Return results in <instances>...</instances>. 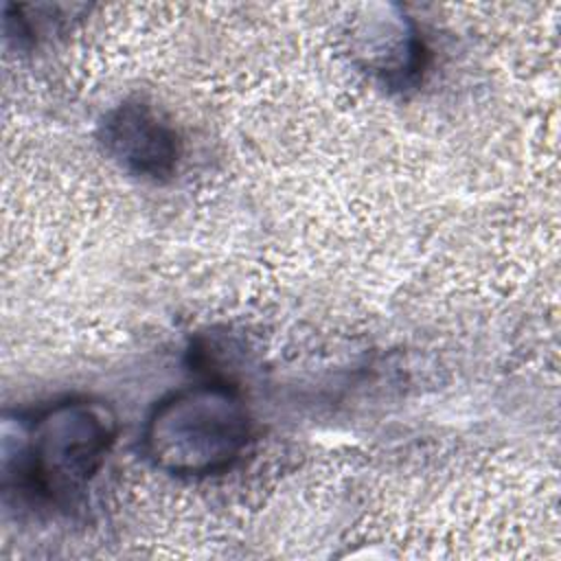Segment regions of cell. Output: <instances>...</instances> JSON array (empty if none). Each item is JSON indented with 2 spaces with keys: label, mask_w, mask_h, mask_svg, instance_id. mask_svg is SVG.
Masks as SVG:
<instances>
[{
  "label": "cell",
  "mask_w": 561,
  "mask_h": 561,
  "mask_svg": "<svg viewBox=\"0 0 561 561\" xmlns=\"http://www.w3.org/2000/svg\"><path fill=\"white\" fill-rule=\"evenodd\" d=\"M250 416L224 383L188 386L164 397L147 419L142 449L162 471L208 476L228 469L245 449Z\"/></svg>",
  "instance_id": "cell-1"
},
{
  "label": "cell",
  "mask_w": 561,
  "mask_h": 561,
  "mask_svg": "<svg viewBox=\"0 0 561 561\" xmlns=\"http://www.w3.org/2000/svg\"><path fill=\"white\" fill-rule=\"evenodd\" d=\"M112 412L90 399H64L28 425L18 456L22 482L42 497L64 500L101 469L114 440Z\"/></svg>",
  "instance_id": "cell-2"
},
{
  "label": "cell",
  "mask_w": 561,
  "mask_h": 561,
  "mask_svg": "<svg viewBox=\"0 0 561 561\" xmlns=\"http://www.w3.org/2000/svg\"><path fill=\"white\" fill-rule=\"evenodd\" d=\"M103 142L123 169L153 180L171 175L180 156L175 129L142 101H127L107 114Z\"/></svg>",
  "instance_id": "cell-3"
}]
</instances>
